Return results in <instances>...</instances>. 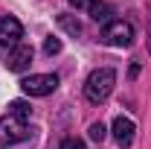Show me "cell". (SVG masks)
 Segmentation results:
<instances>
[{
  "label": "cell",
  "mask_w": 151,
  "mask_h": 149,
  "mask_svg": "<svg viewBox=\"0 0 151 149\" xmlns=\"http://www.w3.org/2000/svg\"><path fill=\"white\" fill-rule=\"evenodd\" d=\"M113 85H116V70L113 67H99L93 73L87 76V82H84V96H87V102H105L108 96H111Z\"/></svg>",
  "instance_id": "6da1fadb"
},
{
  "label": "cell",
  "mask_w": 151,
  "mask_h": 149,
  "mask_svg": "<svg viewBox=\"0 0 151 149\" xmlns=\"http://www.w3.org/2000/svg\"><path fill=\"white\" fill-rule=\"evenodd\" d=\"M102 41L111 47H131L134 44V26L128 20H108L102 26Z\"/></svg>",
  "instance_id": "7a4b0ae2"
},
{
  "label": "cell",
  "mask_w": 151,
  "mask_h": 149,
  "mask_svg": "<svg viewBox=\"0 0 151 149\" xmlns=\"http://www.w3.org/2000/svg\"><path fill=\"white\" fill-rule=\"evenodd\" d=\"M26 137H29V129H26L23 120L12 117V114H6L0 120V146H15L20 140H26Z\"/></svg>",
  "instance_id": "3957f363"
},
{
  "label": "cell",
  "mask_w": 151,
  "mask_h": 149,
  "mask_svg": "<svg viewBox=\"0 0 151 149\" xmlns=\"http://www.w3.org/2000/svg\"><path fill=\"white\" fill-rule=\"evenodd\" d=\"M20 88L26 96H47L58 88V76L55 73H32L20 82Z\"/></svg>",
  "instance_id": "277c9868"
},
{
  "label": "cell",
  "mask_w": 151,
  "mask_h": 149,
  "mask_svg": "<svg viewBox=\"0 0 151 149\" xmlns=\"http://www.w3.org/2000/svg\"><path fill=\"white\" fill-rule=\"evenodd\" d=\"M23 38V23L12 15L0 18V47H18Z\"/></svg>",
  "instance_id": "5b68a950"
},
{
  "label": "cell",
  "mask_w": 151,
  "mask_h": 149,
  "mask_svg": "<svg viewBox=\"0 0 151 149\" xmlns=\"http://www.w3.org/2000/svg\"><path fill=\"white\" fill-rule=\"evenodd\" d=\"M29 64H32V47H29V44L12 47V53H9V58H6V67H9L12 73H23Z\"/></svg>",
  "instance_id": "8992f818"
},
{
  "label": "cell",
  "mask_w": 151,
  "mask_h": 149,
  "mask_svg": "<svg viewBox=\"0 0 151 149\" xmlns=\"http://www.w3.org/2000/svg\"><path fill=\"white\" fill-rule=\"evenodd\" d=\"M113 140L122 149H128L134 143V123L128 117H116V120H113Z\"/></svg>",
  "instance_id": "52a82bcc"
},
{
  "label": "cell",
  "mask_w": 151,
  "mask_h": 149,
  "mask_svg": "<svg viewBox=\"0 0 151 149\" xmlns=\"http://www.w3.org/2000/svg\"><path fill=\"white\" fill-rule=\"evenodd\" d=\"M87 15H90L93 20H99V23H108L113 12H111V6H108V3H102V0H93V3L87 6Z\"/></svg>",
  "instance_id": "ba28073f"
},
{
  "label": "cell",
  "mask_w": 151,
  "mask_h": 149,
  "mask_svg": "<svg viewBox=\"0 0 151 149\" xmlns=\"http://www.w3.org/2000/svg\"><path fill=\"white\" fill-rule=\"evenodd\" d=\"M9 114L26 123V120L32 117V105H29V102H23V99H15V102H9Z\"/></svg>",
  "instance_id": "9c48e42d"
},
{
  "label": "cell",
  "mask_w": 151,
  "mask_h": 149,
  "mask_svg": "<svg viewBox=\"0 0 151 149\" xmlns=\"http://www.w3.org/2000/svg\"><path fill=\"white\" fill-rule=\"evenodd\" d=\"M58 26L64 29V32H70V35H81V23H78V18H73V15H58Z\"/></svg>",
  "instance_id": "30bf717a"
},
{
  "label": "cell",
  "mask_w": 151,
  "mask_h": 149,
  "mask_svg": "<svg viewBox=\"0 0 151 149\" xmlns=\"http://www.w3.org/2000/svg\"><path fill=\"white\" fill-rule=\"evenodd\" d=\"M44 53H47V56H55V53H61V41L50 35L47 41H44Z\"/></svg>",
  "instance_id": "8fae6325"
},
{
  "label": "cell",
  "mask_w": 151,
  "mask_h": 149,
  "mask_svg": "<svg viewBox=\"0 0 151 149\" xmlns=\"http://www.w3.org/2000/svg\"><path fill=\"white\" fill-rule=\"evenodd\" d=\"M105 134H108V129H105L102 123H93V126H90V140L102 143V140H105Z\"/></svg>",
  "instance_id": "7c38bea8"
},
{
  "label": "cell",
  "mask_w": 151,
  "mask_h": 149,
  "mask_svg": "<svg viewBox=\"0 0 151 149\" xmlns=\"http://www.w3.org/2000/svg\"><path fill=\"white\" fill-rule=\"evenodd\" d=\"M58 149H84V140L81 137H64Z\"/></svg>",
  "instance_id": "4fadbf2b"
},
{
  "label": "cell",
  "mask_w": 151,
  "mask_h": 149,
  "mask_svg": "<svg viewBox=\"0 0 151 149\" xmlns=\"http://www.w3.org/2000/svg\"><path fill=\"white\" fill-rule=\"evenodd\" d=\"M90 3H93V0H70V6H73V9H84V12H87V6H90Z\"/></svg>",
  "instance_id": "5bb4252c"
},
{
  "label": "cell",
  "mask_w": 151,
  "mask_h": 149,
  "mask_svg": "<svg viewBox=\"0 0 151 149\" xmlns=\"http://www.w3.org/2000/svg\"><path fill=\"white\" fill-rule=\"evenodd\" d=\"M137 76H139V61H134L128 67V79H137Z\"/></svg>",
  "instance_id": "9a60e30c"
},
{
  "label": "cell",
  "mask_w": 151,
  "mask_h": 149,
  "mask_svg": "<svg viewBox=\"0 0 151 149\" xmlns=\"http://www.w3.org/2000/svg\"><path fill=\"white\" fill-rule=\"evenodd\" d=\"M148 53H151V23H148Z\"/></svg>",
  "instance_id": "2e32d148"
}]
</instances>
